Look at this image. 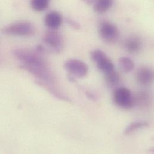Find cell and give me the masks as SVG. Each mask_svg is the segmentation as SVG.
I'll return each instance as SVG.
<instances>
[{
  "instance_id": "1",
  "label": "cell",
  "mask_w": 154,
  "mask_h": 154,
  "mask_svg": "<svg viewBox=\"0 0 154 154\" xmlns=\"http://www.w3.org/2000/svg\"><path fill=\"white\" fill-rule=\"evenodd\" d=\"M13 56L25 66H46L48 64L42 56V54L36 51L26 48L15 49L13 51Z\"/></svg>"
},
{
  "instance_id": "2",
  "label": "cell",
  "mask_w": 154,
  "mask_h": 154,
  "mask_svg": "<svg viewBox=\"0 0 154 154\" xmlns=\"http://www.w3.org/2000/svg\"><path fill=\"white\" fill-rule=\"evenodd\" d=\"M36 29L34 25L28 21H19L8 25L1 29L4 34L17 37H32Z\"/></svg>"
},
{
  "instance_id": "3",
  "label": "cell",
  "mask_w": 154,
  "mask_h": 154,
  "mask_svg": "<svg viewBox=\"0 0 154 154\" xmlns=\"http://www.w3.org/2000/svg\"><path fill=\"white\" fill-rule=\"evenodd\" d=\"M42 42L46 48L45 51L49 50L52 52L60 53L64 44V41L61 34L56 30L50 29L45 33L42 38Z\"/></svg>"
},
{
  "instance_id": "4",
  "label": "cell",
  "mask_w": 154,
  "mask_h": 154,
  "mask_svg": "<svg viewBox=\"0 0 154 154\" xmlns=\"http://www.w3.org/2000/svg\"><path fill=\"white\" fill-rule=\"evenodd\" d=\"M113 100L117 106L124 109H131L134 105V97L131 91L125 87H118L115 89Z\"/></svg>"
},
{
  "instance_id": "5",
  "label": "cell",
  "mask_w": 154,
  "mask_h": 154,
  "mask_svg": "<svg viewBox=\"0 0 154 154\" xmlns=\"http://www.w3.org/2000/svg\"><path fill=\"white\" fill-rule=\"evenodd\" d=\"M98 32L101 39L107 43L116 42L119 35V31L116 25L107 20H103L100 22Z\"/></svg>"
},
{
  "instance_id": "6",
  "label": "cell",
  "mask_w": 154,
  "mask_h": 154,
  "mask_svg": "<svg viewBox=\"0 0 154 154\" xmlns=\"http://www.w3.org/2000/svg\"><path fill=\"white\" fill-rule=\"evenodd\" d=\"M20 67L29 73L32 76L38 78V80L51 83H54L55 81V78L48 66H32L21 64Z\"/></svg>"
},
{
  "instance_id": "7",
  "label": "cell",
  "mask_w": 154,
  "mask_h": 154,
  "mask_svg": "<svg viewBox=\"0 0 154 154\" xmlns=\"http://www.w3.org/2000/svg\"><path fill=\"white\" fill-rule=\"evenodd\" d=\"M66 70L70 75L79 78L85 76L88 72V66L82 61L77 59H70L64 65Z\"/></svg>"
},
{
  "instance_id": "8",
  "label": "cell",
  "mask_w": 154,
  "mask_h": 154,
  "mask_svg": "<svg viewBox=\"0 0 154 154\" xmlns=\"http://www.w3.org/2000/svg\"><path fill=\"white\" fill-rule=\"evenodd\" d=\"M136 79L140 85L149 86L154 80L153 70L149 67H140L137 71Z\"/></svg>"
},
{
  "instance_id": "9",
  "label": "cell",
  "mask_w": 154,
  "mask_h": 154,
  "mask_svg": "<svg viewBox=\"0 0 154 154\" xmlns=\"http://www.w3.org/2000/svg\"><path fill=\"white\" fill-rule=\"evenodd\" d=\"M45 24L50 29L56 30L59 28L63 23L61 14L57 11H51L45 17Z\"/></svg>"
},
{
  "instance_id": "10",
  "label": "cell",
  "mask_w": 154,
  "mask_h": 154,
  "mask_svg": "<svg viewBox=\"0 0 154 154\" xmlns=\"http://www.w3.org/2000/svg\"><path fill=\"white\" fill-rule=\"evenodd\" d=\"M95 63L96 64L98 69L102 72L104 75L115 70L113 63L106 54L102 55L98 61L97 60L95 62Z\"/></svg>"
},
{
  "instance_id": "11",
  "label": "cell",
  "mask_w": 154,
  "mask_h": 154,
  "mask_svg": "<svg viewBox=\"0 0 154 154\" xmlns=\"http://www.w3.org/2000/svg\"><path fill=\"white\" fill-rule=\"evenodd\" d=\"M142 47L141 40L136 37L132 36L127 38L124 42V48L130 54H134L140 52Z\"/></svg>"
},
{
  "instance_id": "12",
  "label": "cell",
  "mask_w": 154,
  "mask_h": 154,
  "mask_svg": "<svg viewBox=\"0 0 154 154\" xmlns=\"http://www.w3.org/2000/svg\"><path fill=\"white\" fill-rule=\"evenodd\" d=\"M35 82L37 83L38 85L40 86L41 87L48 91L49 93H51L52 95L57 97V98L66 101H69L70 99L63 94H62L61 92H60L58 90H57L54 86H52V83L40 80H36Z\"/></svg>"
},
{
  "instance_id": "13",
  "label": "cell",
  "mask_w": 154,
  "mask_h": 154,
  "mask_svg": "<svg viewBox=\"0 0 154 154\" xmlns=\"http://www.w3.org/2000/svg\"><path fill=\"white\" fill-rule=\"evenodd\" d=\"M114 3V0H96L93 5L94 11L98 14H103L109 11Z\"/></svg>"
},
{
  "instance_id": "14",
  "label": "cell",
  "mask_w": 154,
  "mask_h": 154,
  "mask_svg": "<svg viewBox=\"0 0 154 154\" xmlns=\"http://www.w3.org/2000/svg\"><path fill=\"white\" fill-rule=\"evenodd\" d=\"M118 63L121 70L125 73L132 72L134 68V62L128 57H124L120 58Z\"/></svg>"
},
{
  "instance_id": "15",
  "label": "cell",
  "mask_w": 154,
  "mask_h": 154,
  "mask_svg": "<svg viewBox=\"0 0 154 154\" xmlns=\"http://www.w3.org/2000/svg\"><path fill=\"white\" fill-rule=\"evenodd\" d=\"M149 126V124L145 121H136L131 123L125 129L124 131V135H130L134 132H136L139 129L147 127Z\"/></svg>"
},
{
  "instance_id": "16",
  "label": "cell",
  "mask_w": 154,
  "mask_h": 154,
  "mask_svg": "<svg viewBox=\"0 0 154 154\" xmlns=\"http://www.w3.org/2000/svg\"><path fill=\"white\" fill-rule=\"evenodd\" d=\"M104 76L107 85L110 88H114L115 86H117L120 82V76L116 72V70Z\"/></svg>"
},
{
  "instance_id": "17",
  "label": "cell",
  "mask_w": 154,
  "mask_h": 154,
  "mask_svg": "<svg viewBox=\"0 0 154 154\" xmlns=\"http://www.w3.org/2000/svg\"><path fill=\"white\" fill-rule=\"evenodd\" d=\"M151 101V97L147 92H140L139 93L136 98H134V104L136 103L137 105L142 107L148 106Z\"/></svg>"
},
{
  "instance_id": "18",
  "label": "cell",
  "mask_w": 154,
  "mask_h": 154,
  "mask_svg": "<svg viewBox=\"0 0 154 154\" xmlns=\"http://www.w3.org/2000/svg\"><path fill=\"white\" fill-rule=\"evenodd\" d=\"M51 0H31V8L36 11H43L45 10L49 5Z\"/></svg>"
},
{
  "instance_id": "19",
  "label": "cell",
  "mask_w": 154,
  "mask_h": 154,
  "mask_svg": "<svg viewBox=\"0 0 154 154\" xmlns=\"http://www.w3.org/2000/svg\"><path fill=\"white\" fill-rule=\"evenodd\" d=\"M66 22L68 23V25L74 29L79 30L80 28V25L79 23L72 18H67Z\"/></svg>"
},
{
  "instance_id": "20",
  "label": "cell",
  "mask_w": 154,
  "mask_h": 154,
  "mask_svg": "<svg viewBox=\"0 0 154 154\" xmlns=\"http://www.w3.org/2000/svg\"><path fill=\"white\" fill-rule=\"evenodd\" d=\"M85 4H87V5H94V4L95 3V2L96 1V0H82Z\"/></svg>"
}]
</instances>
